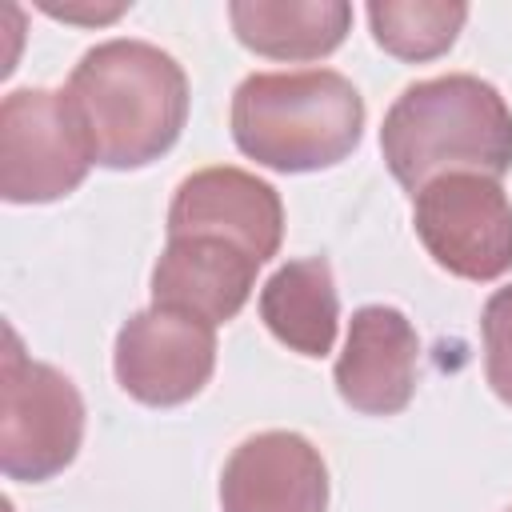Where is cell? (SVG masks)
<instances>
[{"mask_svg": "<svg viewBox=\"0 0 512 512\" xmlns=\"http://www.w3.org/2000/svg\"><path fill=\"white\" fill-rule=\"evenodd\" d=\"M92 148L68 92L16 88L0 104V196L8 204H48L76 192L92 168Z\"/></svg>", "mask_w": 512, "mask_h": 512, "instance_id": "cell-5", "label": "cell"}, {"mask_svg": "<svg viewBox=\"0 0 512 512\" xmlns=\"http://www.w3.org/2000/svg\"><path fill=\"white\" fill-rule=\"evenodd\" d=\"M468 20V4H436V0H372L368 24L372 40L408 64L436 60L456 44V32Z\"/></svg>", "mask_w": 512, "mask_h": 512, "instance_id": "cell-14", "label": "cell"}, {"mask_svg": "<svg viewBox=\"0 0 512 512\" xmlns=\"http://www.w3.org/2000/svg\"><path fill=\"white\" fill-rule=\"evenodd\" d=\"M264 328L300 356H328L340 324V296L332 264L324 256H304L280 264L260 288Z\"/></svg>", "mask_w": 512, "mask_h": 512, "instance_id": "cell-13", "label": "cell"}, {"mask_svg": "<svg viewBox=\"0 0 512 512\" xmlns=\"http://www.w3.org/2000/svg\"><path fill=\"white\" fill-rule=\"evenodd\" d=\"M380 152L412 196L452 172L500 180L512 168V108L468 72L408 84L380 124Z\"/></svg>", "mask_w": 512, "mask_h": 512, "instance_id": "cell-2", "label": "cell"}, {"mask_svg": "<svg viewBox=\"0 0 512 512\" xmlns=\"http://www.w3.org/2000/svg\"><path fill=\"white\" fill-rule=\"evenodd\" d=\"M360 132L364 100L332 68L252 72L232 92V140L272 172L332 168L356 152Z\"/></svg>", "mask_w": 512, "mask_h": 512, "instance_id": "cell-3", "label": "cell"}, {"mask_svg": "<svg viewBox=\"0 0 512 512\" xmlns=\"http://www.w3.org/2000/svg\"><path fill=\"white\" fill-rule=\"evenodd\" d=\"M220 512H328V464L300 432H256L220 472Z\"/></svg>", "mask_w": 512, "mask_h": 512, "instance_id": "cell-10", "label": "cell"}, {"mask_svg": "<svg viewBox=\"0 0 512 512\" xmlns=\"http://www.w3.org/2000/svg\"><path fill=\"white\" fill-rule=\"evenodd\" d=\"M116 384L148 404V408H176L212 380L216 368V328L208 320L172 312V308H144L132 312L112 348Z\"/></svg>", "mask_w": 512, "mask_h": 512, "instance_id": "cell-7", "label": "cell"}, {"mask_svg": "<svg viewBox=\"0 0 512 512\" xmlns=\"http://www.w3.org/2000/svg\"><path fill=\"white\" fill-rule=\"evenodd\" d=\"M232 32L244 48L268 60H320L336 52L352 28L344 0H236L228 4Z\"/></svg>", "mask_w": 512, "mask_h": 512, "instance_id": "cell-12", "label": "cell"}, {"mask_svg": "<svg viewBox=\"0 0 512 512\" xmlns=\"http://www.w3.org/2000/svg\"><path fill=\"white\" fill-rule=\"evenodd\" d=\"M412 224L428 256L460 280H500L512 268V200L500 180L452 172L416 192Z\"/></svg>", "mask_w": 512, "mask_h": 512, "instance_id": "cell-6", "label": "cell"}, {"mask_svg": "<svg viewBox=\"0 0 512 512\" xmlns=\"http://www.w3.org/2000/svg\"><path fill=\"white\" fill-rule=\"evenodd\" d=\"M420 340L412 320L388 304H364L348 320L344 352L336 356V392L352 412L396 416L416 392Z\"/></svg>", "mask_w": 512, "mask_h": 512, "instance_id": "cell-9", "label": "cell"}, {"mask_svg": "<svg viewBox=\"0 0 512 512\" xmlns=\"http://www.w3.org/2000/svg\"><path fill=\"white\" fill-rule=\"evenodd\" d=\"M256 268V256L220 236H168L160 260L152 264V304L216 328L248 304Z\"/></svg>", "mask_w": 512, "mask_h": 512, "instance_id": "cell-11", "label": "cell"}, {"mask_svg": "<svg viewBox=\"0 0 512 512\" xmlns=\"http://www.w3.org/2000/svg\"><path fill=\"white\" fill-rule=\"evenodd\" d=\"M68 100L104 168H144L160 160L188 120L184 68L148 40H104L68 76Z\"/></svg>", "mask_w": 512, "mask_h": 512, "instance_id": "cell-1", "label": "cell"}, {"mask_svg": "<svg viewBox=\"0 0 512 512\" xmlns=\"http://www.w3.org/2000/svg\"><path fill=\"white\" fill-rule=\"evenodd\" d=\"M508 512H512V508H508Z\"/></svg>", "mask_w": 512, "mask_h": 512, "instance_id": "cell-16", "label": "cell"}, {"mask_svg": "<svg viewBox=\"0 0 512 512\" xmlns=\"http://www.w3.org/2000/svg\"><path fill=\"white\" fill-rule=\"evenodd\" d=\"M168 236H220L264 264L280 252L284 204L268 180L244 168H200L180 180L168 204Z\"/></svg>", "mask_w": 512, "mask_h": 512, "instance_id": "cell-8", "label": "cell"}, {"mask_svg": "<svg viewBox=\"0 0 512 512\" xmlns=\"http://www.w3.org/2000/svg\"><path fill=\"white\" fill-rule=\"evenodd\" d=\"M484 336V376L492 392L512 408V284L496 288L480 312Z\"/></svg>", "mask_w": 512, "mask_h": 512, "instance_id": "cell-15", "label": "cell"}, {"mask_svg": "<svg viewBox=\"0 0 512 512\" xmlns=\"http://www.w3.org/2000/svg\"><path fill=\"white\" fill-rule=\"evenodd\" d=\"M0 380V472L24 484L52 480L76 460L84 440V400L76 384L60 368L24 356L12 328Z\"/></svg>", "mask_w": 512, "mask_h": 512, "instance_id": "cell-4", "label": "cell"}]
</instances>
